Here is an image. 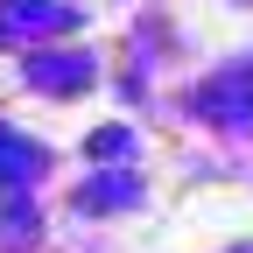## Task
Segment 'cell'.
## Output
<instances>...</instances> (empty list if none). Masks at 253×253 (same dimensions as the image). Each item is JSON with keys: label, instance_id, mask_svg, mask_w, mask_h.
Listing matches in <instances>:
<instances>
[{"label": "cell", "instance_id": "6da1fadb", "mask_svg": "<svg viewBox=\"0 0 253 253\" xmlns=\"http://www.w3.org/2000/svg\"><path fill=\"white\" fill-rule=\"evenodd\" d=\"M190 113L218 120V126H246L253 120V56L246 63H225L218 78H204L197 91H190Z\"/></svg>", "mask_w": 253, "mask_h": 253}, {"label": "cell", "instance_id": "7a4b0ae2", "mask_svg": "<svg viewBox=\"0 0 253 253\" xmlns=\"http://www.w3.org/2000/svg\"><path fill=\"white\" fill-rule=\"evenodd\" d=\"M28 78H36L42 91H78V84H91V63L84 56H36Z\"/></svg>", "mask_w": 253, "mask_h": 253}, {"label": "cell", "instance_id": "3957f363", "mask_svg": "<svg viewBox=\"0 0 253 253\" xmlns=\"http://www.w3.org/2000/svg\"><path fill=\"white\" fill-rule=\"evenodd\" d=\"M7 28H78V7H63V0H7Z\"/></svg>", "mask_w": 253, "mask_h": 253}, {"label": "cell", "instance_id": "277c9868", "mask_svg": "<svg viewBox=\"0 0 253 253\" xmlns=\"http://www.w3.org/2000/svg\"><path fill=\"white\" fill-rule=\"evenodd\" d=\"M28 169H42V148H28V141H14V134H0V190H14Z\"/></svg>", "mask_w": 253, "mask_h": 253}, {"label": "cell", "instance_id": "5b68a950", "mask_svg": "<svg viewBox=\"0 0 253 253\" xmlns=\"http://www.w3.org/2000/svg\"><path fill=\"white\" fill-rule=\"evenodd\" d=\"M134 197H141V183H134V176H113V183L78 190V204H91V211H106V204H134Z\"/></svg>", "mask_w": 253, "mask_h": 253}]
</instances>
